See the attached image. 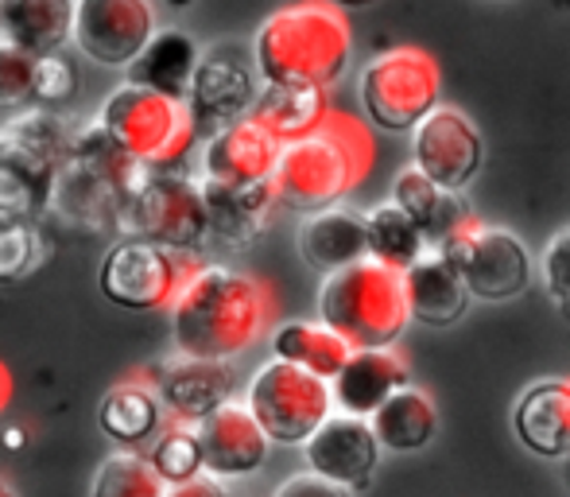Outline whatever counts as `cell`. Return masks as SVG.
Returning a JSON list of instances; mask_svg holds the SVG:
<instances>
[{
	"label": "cell",
	"mask_w": 570,
	"mask_h": 497,
	"mask_svg": "<svg viewBox=\"0 0 570 497\" xmlns=\"http://www.w3.org/2000/svg\"><path fill=\"white\" fill-rule=\"evenodd\" d=\"M167 311H171L175 354L237 362L268 331L272 295L248 272L229 264H198Z\"/></svg>",
	"instance_id": "cell-1"
},
{
	"label": "cell",
	"mask_w": 570,
	"mask_h": 497,
	"mask_svg": "<svg viewBox=\"0 0 570 497\" xmlns=\"http://www.w3.org/2000/svg\"><path fill=\"white\" fill-rule=\"evenodd\" d=\"M353 55V31L331 0H292L253 36V70L261 82L331 90Z\"/></svg>",
	"instance_id": "cell-2"
},
{
	"label": "cell",
	"mask_w": 570,
	"mask_h": 497,
	"mask_svg": "<svg viewBox=\"0 0 570 497\" xmlns=\"http://www.w3.org/2000/svg\"><path fill=\"white\" fill-rule=\"evenodd\" d=\"M373 144L350 117L331 114L315 133L292 144H279L272 167V195L276 206L295 214H315L338 206L368 172Z\"/></svg>",
	"instance_id": "cell-3"
},
{
	"label": "cell",
	"mask_w": 570,
	"mask_h": 497,
	"mask_svg": "<svg viewBox=\"0 0 570 497\" xmlns=\"http://www.w3.org/2000/svg\"><path fill=\"white\" fill-rule=\"evenodd\" d=\"M140 175L144 164L128 159L94 121L70 128V144L59 159V172H55L47 214H55L75 230L117 234L120 206Z\"/></svg>",
	"instance_id": "cell-4"
},
{
	"label": "cell",
	"mask_w": 570,
	"mask_h": 497,
	"mask_svg": "<svg viewBox=\"0 0 570 497\" xmlns=\"http://www.w3.org/2000/svg\"><path fill=\"white\" fill-rule=\"evenodd\" d=\"M318 323L342 334L353 350L392 347L412 323L400 272L376 261H357L331 272L318 288Z\"/></svg>",
	"instance_id": "cell-5"
},
{
	"label": "cell",
	"mask_w": 570,
	"mask_h": 497,
	"mask_svg": "<svg viewBox=\"0 0 570 497\" xmlns=\"http://www.w3.org/2000/svg\"><path fill=\"white\" fill-rule=\"evenodd\" d=\"M67 144L70 125L51 109H16L0 125V218H43Z\"/></svg>",
	"instance_id": "cell-6"
},
{
	"label": "cell",
	"mask_w": 570,
	"mask_h": 497,
	"mask_svg": "<svg viewBox=\"0 0 570 497\" xmlns=\"http://www.w3.org/2000/svg\"><path fill=\"white\" fill-rule=\"evenodd\" d=\"M94 125L144 167H179L198 140V128L183 101L164 98L132 78L109 90Z\"/></svg>",
	"instance_id": "cell-7"
},
{
	"label": "cell",
	"mask_w": 570,
	"mask_h": 497,
	"mask_svg": "<svg viewBox=\"0 0 570 497\" xmlns=\"http://www.w3.org/2000/svg\"><path fill=\"white\" fill-rule=\"evenodd\" d=\"M117 237H144L175 253H198L206 234L203 179L175 167H144L117 218Z\"/></svg>",
	"instance_id": "cell-8"
},
{
	"label": "cell",
	"mask_w": 570,
	"mask_h": 497,
	"mask_svg": "<svg viewBox=\"0 0 570 497\" xmlns=\"http://www.w3.org/2000/svg\"><path fill=\"white\" fill-rule=\"evenodd\" d=\"M443 94L439 62L420 47H392L365 62L357 98L365 117L384 133H412Z\"/></svg>",
	"instance_id": "cell-9"
},
{
	"label": "cell",
	"mask_w": 570,
	"mask_h": 497,
	"mask_svg": "<svg viewBox=\"0 0 570 497\" xmlns=\"http://www.w3.org/2000/svg\"><path fill=\"white\" fill-rule=\"evenodd\" d=\"M195 253H175L144 237H117L101 256L98 292L120 311H167L198 269Z\"/></svg>",
	"instance_id": "cell-10"
},
{
	"label": "cell",
	"mask_w": 570,
	"mask_h": 497,
	"mask_svg": "<svg viewBox=\"0 0 570 497\" xmlns=\"http://www.w3.org/2000/svg\"><path fill=\"white\" fill-rule=\"evenodd\" d=\"M245 408L253 412V420L261 423L272 444L303 447V439L334 412L331 381L272 358L248 381Z\"/></svg>",
	"instance_id": "cell-11"
},
{
	"label": "cell",
	"mask_w": 570,
	"mask_h": 497,
	"mask_svg": "<svg viewBox=\"0 0 570 497\" xmlns=\"http://www.w3.org/2000/svg\"><path fill=\"white\" fill-rule=\"evenodd\" d=\"M439 253L454 264L465 292L478 295V300H517L532 284V253H528V245L509 230L485 226L473 214L439 245Z\"/></svg>",
	"instance_id": "cell-12"
},
{
	"label": "cell",
	"mask_w": 570,
	"mask_h": 497,
	"mask_svg": "<svg viewBox=\"0 0 570 497\" xmlns=\"http://www.w3.org/2000/svg\"><path fill=\"white\" fill-rule=\"evenodd\" d=\"M156 31L151 0H75L70 47L94 67L128 70Z\"/></svg>",
	"instance_id": "cell-13"
},
{
	"label": "cell",
	"mask_w": 570,
	"mask_h": 497,
	"mask_svg": "<svg viewBox=\"0 0 570 497\" xmlns=\"http://www.w3.org/2000/svg\"><path fill=\"white\" fill-rule=\"evenodd\" d=\"M412 133H415V144H412L415 167H420L431 183H439V187H446V191H462L465 183L478 175L485 144H481L478 125H473L462 109L435 106Z\"/></svg>",
	"instance_id": "cell-14"
},
{
	"label": "cell",
	"mask_w": 570,
	"mask_h": 497,
	"mask_svg": "<svg viewBox=\"0 0 570 497\" xmlns=\"http://www.w3.org/2000/svg\"><path fill=\"white\" fill-rule=\"evenodd\" d=\"M256 90L261 86H256L253 62L240 59L233 47H214V51H203V59H198L183 106H187L198 133H214V128L245 117Z\"/></svg>",
	"instance_id": "cell-15"
},
{
	"label": "cell",
	"mask_w": 570,
	"mask_h": 497,
	"mask_svg": "<svg viewBox=\"0 0 570 497\" xmlns=\"http://www.w3.org/2000/svg\"><path fill=\"white\" fill-rule=\"evenodd\" d=\"M303 459H307L311 475L326 478V483H338L345 490L357 494L373 483L381 444H376L365 416L331 412L303 439Z\"/></svg>",
	"instance_id": "cell-16"
},
{
	"label": "cell",
	"mask_w": 570,
	"mask_h": 497,
	"mask_svg": "<svg viewBox=\"0 0 570 497\" xmlns=\"http://www.w3.org/2000/svg\"><path fill=\"white\" fill-rule=\"evenodd\" d=\"M198 447H203V470L222 483L233 478H248L256 470H264L272 451V439L264 436V428L253 420V412L245 408V400H226L210 416L195 423Z\"/></svg>",
	"instance_id": "cell-17"
},
{
	"label": "cell",
	"mask_w": 570,
	"mask_h": 497,
	"mask_svg": "<svg viewBox=\"0 0 570 497\" xmlns=\"http://www.w3.org/2000/svg\"><path fill=\"white\" fill-rule=\"evenodd\" d=\"M276 156H279V140L245 114L237 121L206 133L203 159H198V179L222 183V187L272 183Z\"/></svg>",
	"instance_id": "cell-18"
},
{
	"label": "cell",
	"mask_w": 570,
	"mask_h": 497,
	"mask_svg": "<svg viewBox=\"0 0 570 497\" xmlns=\"http://www.w3.org/2000/svg\"><path fill=\"white\" fill-rule=\"evenodd\" d=\"M156 397L164 400L167 420L179 423H198L203 416H210L218 405L233 400V362H206V358H187L175 354L167 358L156 370V377H148Z\"/></svg>",
	"instance_id": "cell-19"
},
{
	"label": "cell",
	"mask_w": 570,
	"mask_h": 497,
	"mask_svg": "<svg viewBox=\"0 0 570 497\" xmlns=\"http://www.w3.org/2000/svg\"><path fill=\"white\" fill-rule=\"evenodd\" d=\"M412 384L407 362L392 347L376 350H353L345 366L331 377V400L334 412L345 416H373L396 389Z\"/></svg>",
	"instance_id": "cell-20"
},
{
	"label": "cell",
	"mask_w": 570,
	"mask_h": 497,
	"mask_svg": "<svg viewBox=\"0 0 570 497\" xmlns=\"http://www.w3.org/2000/svg\"><path fill=\"white\" fill-rule=\"evenodd\" d=\"M517 439L540 459H563L570 451V377H548L520 392L512 408Z\"/></svg>",
	"instance_id": "cell-21"
},
{
	"label": "cell",
	"mask_w": 570,
	"mask_h": 497,
	"mask_svg": "<svg viewBox=\"0 0 570 497\" xmlns=\"http://www.w3.org/2000/svg\"><path fill=\"white\" fill-rule=\"evenodd\" d=\"M167 423V408L156 397L148 377H128L114 384L98 405V428L106 439H114L125 451H140L159 436Z\"/></svg>",
	"instance_id": "cell-22"
},
{
	"label": "cell",
	"mask_w": 570,
	"mask_h": 497,
	"mask_svg": "<svg viewBox=\"0 0 570 497\" xmlns=\"http://www.w3.org/2000/svg\"><path fill=\"white\" fill-rule=\"evenodd\" d=\"M206 206V234L222 245H248L268 230L276 195L272 183H253V187H222V183H203Z\"/></svg>",
	"instance_id": "cell-23"
},
{
	"label": "cell",
	"mask_w": 570,
	"mask_h": 497,
	"mask_svg": "<svg viewBox=\"0 0 570 497\" xmlns=\"http://www.w3.org/2000/svg\"><path fill=\"white\" fill-rule=\"evenodd\" d=\"M400 280H404L407 315L420 319V323L451 327L465 315L470 292H465L462 276H458L454 264L439 248H428L412 269L400 272Z\"/></svg>",
	"instance_id": "cell-24"
},
{
	"label": "cell",
	"mask_w": 570,
	"mask_h": 497,
	"mask_svg": "<svg viewBox=\"0 0 570 497\" xmlns=\"http://www.w3.org/2000/svg\"><path fill=\"white\" fill-rule=\"evenodd\" d=\"M299 256L323 276L365 261V214L345 211L342 203L307 214L299 226Z\"/></svg>",
	"instance_id": "cell-25"
},
{
	"label": "cell",
	"mask_w": 570,
	"mask_h": 497,
	"mask_svg": "<svg viewBox=\"0 0 570 497\" xmlns=\"http://www.w3.org/2000/svg\"><path fill=\"white\" fill-rule=\"evenodd\" d=\"M75 0H0V39L28 55H51L70 47Z\"/></svg>",
	"instance_id": "cell-26"
},
{
	"label": "cell",
	"mask_w": 570,
	"mask_h": 497,
	"mask_svg": "<svg viewBox=\"0 0 570 497\" xmlns=\"http://www.w3.org/2000/svg\"><path fill=\"white\" fill-rule=\"evenodd\" d=\"M261 128H268L279 144H292L299 136L315 133L318 125L331 117V98L318 86H276V82H261L253 106H248Z\"/></svg>",
	"instance_id": "cell-27"
},
{
	"label": "cell",
	"mask_w": 570,
	"mask_h": 497,
	"mask_svg": "<svg viewBox=\"0 0 570 497\" xmlns=\"http://www.w3.org/2000/svg\"><path fill=\"white\" fill-rule=\"evenodd\" d=\"M203 59L198 43L179 28H159L151 31V39L144 43V51L136 55V62L128 67V78L148 90L164 94V98L183 101L190 90V78H195V67Z\"/></svg>",
	"instance_id": "cell-28"
},
{
	"label": "cell",
	"mask_w": 570,
	"mask_h": 497,
	"mask_svg": "<svg viewBox=\"0 0 570 497\" xmlns=\"http://www.w3.org/2000/svg\"><path fill=\"white\" fill-rule=\"evenodd\" d=\"M392 203H396L400 211H404L407 218L420 226V234H423V242H428V248H439L458 226H462L465 218H470L462 195H458V191L439 187V183H431L428 175L420 172V167H407V172L396 175Z\"/></svg>",
	"instance_id": "cell-29"
},
{
	"label": "cell",
	"mask_w": 570,
	"mask_h": 497,
	"mask_svg": "<svg viewBox=\"0 0 570 497\" xmlns=\"http://www.w3.org/2000/svg\"><path fill=\"white\" fill-rule=\"evenodd\" d=\"M368 428L389 451H423L439 431V408L428 392L404 384L368 416Z\"/></svg>",
	"instance_id": "cell-30"
},
{
	"label": "cell",
	"mask_w": 570,
	"mask_h": 497,
	"mask_svg": "<svg viewBox=\"0 0 570 497\" xmlns=\"http://www.w3.org/2000/svg\"><path fill=\"white\" fill-rule=\"evenodd\" d=\"M268 347H272V358L299 366V370L323 377V381H331L345 366V358L353 354V347L342 334H334L326 323H307V319H287V323H279L276 331H272Z\"/></svg>",
	"instance_id": "cell-31"
},
{
	"label": "cell",
	"mask_w": 570,
	"mask_h": 497,
	"mask_svg": "<svg viewBox=\"0 0 570 497\" xmlns=\"http://www.w3.org/2000/svg\"><path fill=\"white\" fill-rule=\"evenodd\" d=\"M365 253L368 261L384 264V269L404 272L428 253V242L396 203H384L365 214Z\"/></svg>",
	"instance_id": "cell-32"
},
{
	"label": "cell",
	"mask_w": 570,
	"mask_h": 497,
	"mask_svg": "<svg viewBox=\"0 0 570 497\" xmlns=\"http://www.w3.org/2000/svg\"><path fill=\"white\" fill-rule=\"evenodd\" d=\"M148 462H151V470H156L164 486H179V483H190L195 475H206V470H203V447H198L195 423L167 420L164 428H159V436L151 439Z\"/></svg>",
	"instance_id": "cell-33"
},
{
	"label": "cell",
	"mask_w": 570,
	"mask_h": 497,
	"mask_svg": "<svg viewBox=\"0 0 570 497\" xmlns=\"http://www.w3.org/2000/svg\"><path fill=\"white\" fill-rule=\"evenodd\" d=\"M164 490L167 486L151 470L148 455L125 451V447L109 455V459H101L90 483V497H164Z\"/></svg>",
	"instance_id": "cell-34"
},
{
	"label": "cell",
	"mask_w": 570,
	"mask_h": 497,
	"mask_svg": "<svg viewBox=\"0 0 570 497\" xmlns=\"http://www.w3.org/2000/svg\"><path fill=\"white\" fill-rule=\"evenodd\" d=\"M47 242L39 222L0 218V284H20L43 264Z\"/></svg>",
	"instance_id": "cell-35"
},
{
	"label": "cell",
	"mask_w": 570,
	"mask_h": 497,
	"mask_svg": "<svg viewBox=\"0 0 570 497\" xmlns=\"http://www.w3.org/2000/svg\"><path fill=\"white\" fill-rule=\"evenodd\" d=\"M78 94V67L67 51H51L36 59V82H31V101L39 106H62Z\"/></svg>",
	"instance_id": "cell-36"
},
{
	"label": "cell",
	"mask_w": 570,
	"mask_h": 497,
	"mask_svg": "<svg viewBox=\"0 0 570 497\" xmlns=\"http://www.w3.org/2000/svg\"><path fill=\"white\" fill-rule=\"evenodd\" d=\"M31 82H36V55L0 39V109H28L31 106Z\"/></svg>",
	"instance_id": "cell-37"
},
{
	"label": "cell",
	"mask_w": 570,
	"mask_h": 497,
	"mask_svg": "<svg viewBox=\"0 0 570 497\" xmlns=\"http://www.w3.org/2000/svg\"><path fill=\"white\" fill-rule=\"evenodd\" d=\"M543 284L548 295L559 303V311L570 315V230L556 234L543 248Z\"/></svg>",
	"instance_id": "cell-38"
},
{
	"label": "cell",
	"mask_w": 570,
	"mask_h": 497,
	"mask_svg": "<svg viewBox=\"0 0 570 497\" xmlns=\"http://www.w3.org/2000/svg\"><path fill=\"white\" fill-rule=\"evenodd\" d=\"M272 497H353V490H345V486H338V483H326V478L303 470V475L287 478V483L279 486Z\"/></svg>",
	"instance_id": "cell-39"
},
{
	"label": "cell",
	"mask_w": 570,
	"mask_h": 497,
	"mask_svg": "<svg viewBox=\"0 0 570 497\" xmlns=\"http://www.w3.org/2000/svg\"><path fill=\"white\" fill-rule=\"evenodd\" d=\"M164 497H233L226 490V483L214 475H195L190 483H179V486H167Z\"/></svg>",
	"instance_id": "cell-40"
},
{
	"label": "cell",
	"mask_w": 570,
	"mask_h": 497,
	"mask_svg": "<svg viewBox=\"0 0 570 497\" xmlns=\"http://www.w3.org/2000/svg\"><path fill=\"white\" fill-rule=\"evenodd\" d=\"M8 392H12V381H8V370L0 366V408L8 405Z\"/></svg>",
	"instance_id": "cell-41"
},
{
	"label": "cell",
	"mask_w": 570,
	"mask_h": 497,
	"mask_svg": "<svg viewBox=\"0 0 570 497\" xmlns=\"http://www.w3.org/2000/svg\"><path fill=\"white\" fill-rule=\"evenodd\" d=\"M331 4L345 12V8H368V4H376V0H331Z\"/></svg>",
	"instance_id": "cell-42"
},
{
	"label": "cell",
	"mask_w": 570,
	"mask_h": 497,
	"mask_svg": "<svg viewBox=\"0 0 570 497\" xmlns=\"http://www.w3.org/2000/svg\"><path fill=\"white\" fill-rule=\"evenodd\" d=\"M0 497H20V494H16V490H12V486H8V483H4V478H0Z\"/></svg>",
	"instance_id": "cell-43"
},
{
	"label": "cell",
	"mask_w": 570,
	"mask_h": 497,
	"mask_svg": "<svg viewBox=\"0 0 570 497\" xmlns=\"http://www.w3.org/2000/svg\"><path fill=\"white\" fill-rule=\"evenodd\" d=\"M563 470H567V486H570V451L563 455Z\"/></svg>",
	"instance_id": "cell-44"
},
{
	"label": "cell",
	"mask_w": 570,
	"mask_h": 497,
	"mask_svg": "<svg viewBox=\"0 0 570 497\" xmlns=\"http://www.w3.org/2000/svg\"><path fill=\"white\" fill-rule=\"evenodd\" d=\"M167 4H171V8H187L190 0H167Z\"/></svg>",
	"instance_id": "cell-45"
}]
</instances>
